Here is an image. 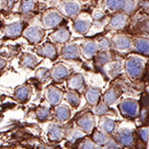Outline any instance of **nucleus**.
<instances>
[{"label": "nucleus", "mask_w": 149, "mask_h": 149, "mask_svg": "<svg viewBox=\"0 0 149 149\" xmlns=\"http://www.w3.org/2000/svg\"><path fill=\"white\" fill-rule=\"evenodd\" d=\"M32 95V88L28 85L18 86L14 91V97L19 102H27Z\"/></svg>", "instance_id": "obj_12"}, {"label": "nucleus", "mask_w": 149, "mask_h": 149, "mask_svg": "<svg viewBox=\"0 0 149 149\" xmlns=\"http://www.w3.org/2000/svg\"><path fill=\"white\" fill-rule=\"evenodd\" d=\"M115 125H116V122L113 119H110V118H104V120L102 122V128L105 133H111V132H113Z\"/></svg>", "instance_id": "obj_28"}, {"label": "nucleus", "mask_w": 149, "mask_h": 149, "mask_svg": "<svg viewBox=\"0 0 149 149\" xmlns=\"http://www.w3.org/2000/svg\"><path fill=\"white\" fill-rule=\"evenodd\" d=\"M114 46L118 49H126L129 47V41L125 37H116L113 40Z\"/></svg>", "instance_id": "obj_29"}, {"label": "nucleus", "mask_w": 149, "mask_h": 149, "mask_svg": "<svg viewBox=\"0 0 149 149\" xmlns=\"http://www.w3.org/2000/svg\"><path fill=\"white\" fill-rule=\"evenodd\" d=\"M49 38L53 44H65L69 42L71 38V33L67 27H60L56 31H54L49 36Z\"/></svg>", "instance_id": "obj_9"}, {"label": "nucleus", "mask_w": 149, "mask_h": 149, "mask_svg": "<svg viewBox=\"0 0 149 149\" xmlns=\"http://www.w3.org/2000/svg\"><path fill=\"white\" fill-rule=\"evenodd\" d=\"M119 109L123 116L134 118L138 114V105L132 100H125L119 104Z\"/></svg>", "instance_id": "obj_5"}, {"label": "nucleus", "mask_w": 149, "mask_h": 149, "mask_svg": "<svg viewBox=\"0 0 149 149\" xmlns=\"http://www.w3.org/2000/svg\"><path fill=\"white\" fill-rule=\"evenodd\" d=\"M55 118L59 122L67 121L71 116V110L66 105H59L55 109Z\"/></svg>", "instance_id": "obj_21"}, {"label": "nucleus", "mask_w": 149, "mask_h": 149, "mask_svg": "<svg viewBox=\"0 0 149 149\" xmlns=\"http://www.w3.org/2000/svg\"><path fill=\"white\" fill-rule=\"evenodd\" d=\"M35 78L39 81H46L50 78V71L46 68H38L35 72Z\"/></svg>", "instance_id": "obj_26"}, {"label": "nucleus", "mask_w": 149, "mask_h": 149, "mask_svg": "<svg viewBox=\"0 0 149 149\" xmlns=\"http://www.w3.org/2000/svg\"><path fill=\"white\" fill-rule=\"evenodd\" d=\"M63 16L66 17H76L81 11V5L73 0H63L60 3V7L58 9Z\"/></svg>", "instance_id": "obj_4"}, {"label": "nucleus", "mask_w": 149, "mask_h": 149, "mask_svg": "<svg viewBox=\"0 0 149 149\" xmlns=\"http://www.w3.org/2000/svg\"><path fill=\"white\" fill-rule=\"evenodd\" d=\"M40 22L41 26L45 30H52V29L60 27L63 22H65V19L58 9L49 8L41 14Z\"/></svg>", "instance_id": "obj_1"}, {"label": "nucleus", "mask_w": 149, "mask_h": 149, "mask_svg": "<svg viewBox=\"0 0 149 149\" xmlns=\"http://www.w3.org/2000/svg\"><path fill=\"white\" fill-rule=\"evenodd\" d=\"M48 132V136L49 139L52 141H60L65 135V130L62 126H60L59 124H50L48 126L47 129Z\"/></svg>", "instance_id": "obj_15"}, {"label": "nucleus", "mask_w": 149, "mask_h": 149, "mask_svg": "<svg viewBox=\"0 0 149 149\" xmlns=\"http://www.w3.org/2000/svg\"><path fill=\"white\" fill-rule=\"evenodd\" d=\"M45 95H46V100L48 102L52 105V107H57L62 102V98L64 97V93L62 90L54 86H51L47 88L46 92H45Z\"/></svg>", "instance_id": "obj_7"}, {"label": "nucleus", "mask_w": 149, "mask_h": 149, "mask_svg": "<svg viewBox=\"0 0 149 149\" xmlns=\"http://www.w3.org/2000/svg\"><path fill=\"white\" fill-rule=\"evenodd\" d=\"M26 26L27 22L24 20L12 21L10 23H7L3 28L4 37L7 39H17L22 36Z\"/></svg>", "instance_id": "obj_3"}, {"label": "nucleus", "mask_w": 149, "mask_h": 149, "mask_svg": "<svg viewBox=\"0 0 149 149\" xmlns=\"http://www.w3.org/2000/svg\"><path fill=\"white\" fill-rule=\"evenodd\" d=\"M36 53H37L38 56L47 58V59L50 60H55L58 56L57 47L52 42H46L39 46L36 50Z\"/></svg>", "instance_id": "obj_6"}, {"label": "nucleus", "mask_w": 149, "mask_h": 149, "mask_svg": "<svg viewBox=\"0 0 149 149\" xmlns=\"http://www.w3.org/2000/svg\"><path fill=\"white\" fill-rule=\"evenodd\" d=\"M123 0H105V6L110 10H116L122 5Z\"/></svg>", "instance_id": "obj_33"}, {"label": "nucleus", "mask_w": 149, "mask_h": 149, "mask_svg": "<svg viewBox=\"0 0 149 149\" xmlns=\"http://www.w3.org/2000/svg\"><path fill=\"white\" fill-rule=\"evenodd\" d=\"M138 134L140 136L141 140L144 141V142H147L148 137H149V133H148V129L147 128H141L139 129Z\"/></svg>", "instance_id": "obj_36"}, {"label": "nucleus", "mask_w": 149, "mask_h": 149, "mask_svg": "<svg viewBox=\"0 0 149 149\" xmlns=\"http://www.w3.org/2000/svg\"><path fill=\"white\" fill-rule=\"evenodd\" d=\"M109 61H110V56L105 52L100 53V54L97 56V58H95V62H97V64L100 65V66H103V65L107 64Z\"/></svg>", "instance_id": "obj_32"}, {"label": "nucleus", "mask_w": 149, "mask_h": 149, "mask_svg": "<svg viewBox=\"0 0 149 149\" xmlns=\"http://www.w3.org/2000/svg\"><path fill=\"white\" fill-rule=\"evenodd\" d=\"M97 44L93 41H86L83 45V54L86 59H92L97 52Z\"/></svg>", "instance_id": "obj_22"}, {"label": "nucleus", "mask_w": 149, "mask_h": 149, "mask_svg": "<svg viewBox=\"0 0 149 149\" xmlns=\"http://www.w3.org/2000/svg\"><path fill=\"white\" fill-rule=\"evenodd\" d=\"M105 149H119V145L113 139H109L105 144Z\"/></svg>", "instance_id": "obj_37"}, {"label": "nucleus", "mask_w": 149, "mask_h": 149, "mask_svg": "<svg viewBox=\"0 0 149 149\" xmlns=\"http://www.w3.org/2000/svg\"><path fill=\"white\" fill-rule=\"evenodd\" d=\"M93 141H95V142L97 143V145H100V146L105 145L107 142V140H109L107 136L105 135L103 132H100V131H97V130L93 132Z\"/></svg>", "instance_id": "obj_27"}, {"label": "nucleus", "mask_w": 149, "mask_h": 149, "mask_svg": "<svg viewBox=\"0 0 149 149\" xmlns=\"http://www.w3.org/2000/svg\"><path fill=\"white\" fill-rule=\"evenodd\" d=\"M79 127L86 133H91L95 125V117L92 113H86L84 115H81L80 118L77 121Z\"/></svg>", "instance_id": "obj_10"}, {"label": "nucleus", "mask_w": 149, "mask_h": 149, "mask_svg": "<svg viewBox=\"0 0 149 149\" xmlns=\"http://www.w3.org/2000/svg\"><path fill=\"white\" fill-rule=\"evenodd\" d=\"M85 79L80 74L71 76L68 80V86L72 91H81L85 88Z\"/></svg>", "instance_id": "obj_17"}, {"label": "nucleus", "mask_w": 149, "mask_h": 149, "mask_svg": "<svg viewBox=\"0 0 149 149\" xmlns=\"http://www.w3.org/2000/svg\"><path fill=\"white\" fill-rule=\"evenodd\" d=\"M95 149H103V148H102V147H95Z\"/></svg>", "instance_id": "obj_42"}, {"label": "nucleus", "mask_w": 149, "mask_h": 149, "mask_svg": "<svg viewBox=\"0 0 149 149\" xmlns=\"http://www.w3.org/2000/svg\"><path fill=\"white\" fill-rule=\"evenodd\" d=\"M51 1H54V2H59V1H61V0H51Z\"/></svg>", "instance_id": "obj_41"}, {"label": "nucleus", "mask_w": 149, "mask_h": 149, "mask_svg": "<svg viewBox=\"0 0 149 149\" xmlns=\"http://www.w3.org/2000/svg\"><path fill=\"white\" fill-rule=\"evenodd\" d=\"M109 46H110V44H109V40H107V39L100 40V43L97 44L98 49L102 50V51H105V50H107V49L109 48Z\"/></svg>", "instance_id": "obj_38"}, {"label": "nucleus", "mask_w": 149, "mask_h": 149, "mask_svg": "<svg viewBox=\"0 0 149 149\" xmlns=\"http://www.w3.org/2000/svg\"><path fill=\"white\" fill-rule=\"evenodd\" d=\"M70 140L72 141V142H74L76 140H78V139L81 138L84 136V134L81 133L80 130H78V129H74L73 131L70 132Z\"/></svg>", "instance_id": "obj_35"}, {"label": "nucleus", "mask_w": 149, "mask_h": 149, "mask_svg": "<svg viewBox=\"0 0 149 149\" xmlns=\"http://www.w3.org/2000/svg\"><path fill=\"white\" fill-rule=\"evenodd\" d=\"M71 74V70L64 64H57L50 71V78L55 81H62L67 79Z\"/></svg>", "instance_id": "obj_8"}, {"label": "nucleus", "mask_w": 149, "mask_h": 149, "mask_svg": "<svg viewBox=\"0 0 149 149\" xmlns=\"http://www.w3.org/2000/svg\"><path fill=\"white\" fill-rule=\"evenodd\" d=\"M126 71L131 77H137L142 71V64L141 61L137 58L130 59L126 64Z\"/></svg>", "instance_id": "obj_18"}, {"label": "nucleus", "mask_w": 149, "mask_h": 149, "mask_svg": "<svg viewBox=\"0 0 149 149\" xmlns=\"http://www.w3.org/2000/svg\"><path fill=\"white\" fill-rule=\"evenodd\" d=\"M37 8V0H20L18 3V13L22 16L32 15Z\"/></svg>", "instance_id": "obj_11"}, {"label": "nucleus", "mask_w": 149, "mask_h": 149, "mask_svg": "<svg viewBox=\"0 0 149 149\" xmlns=\"http://www.w3.org/2000/svg\"><path fill=\"white\" fill-rule=\"evenodd\" d=\"M110 111L109 105L107 104V103H98V104L97 105V107H95V109H93V113L97 114V115H104L107 113H109V112Z\"/></svg>", "instance_id": "obj_30"}, {"label": "nucleus", "mask_w": 149, "mask_h": 149, "mask_svg": "<svg viewBox=\"0 0 149 149\" xmlns=\"http://www.w3.org/2000/svg\"><path fill=\"white\" fill-rule=\"evenodd\" d=\"M100 95H102V92H100V90L98 88L91 86L86 92V98L91 105L97 104L100 100Z\"/></svg>", "instance_id": "obj_20"}, {"label": "nucleus", "mask_w": 149, "mask_h": 149, "mask_svg": "<svg viewBox=\"0 0 149 149\" xmlns=\"http://www.w3.org/2000/svg\"><path fill=\"white\" fill-rule=\"evenodd\" d=\"M117 139H118L119 143L122 144L123 146H125V147H130L134 142L133 134L128 129H121V130H119L118 134H117Z\"/></svg>", "instance_id": "obj_19"}, {"label": "nucleus", "mask_w": 149, "mask_h": 149, "mask_svg": "<svg viewBox=\"0 0 149 149\" xmlns=\"http://www.w3.org/2000/svg\"><path fill=\"white\" fill-rule=\"evenodd\" d=\"M7 66V62L5 59L0 57V72H2L4 70V68Z\"/></svg>", "instance_id": "obj_40"}, {"label": "nucleus", "mask_w": 149, "mask_h": 149, "mask_svg": "<svg viewBox=\"0 0 149 149\" xmlns=\"http://www.w3.org/2000/svg\"><path fill=\"white\" fill-rule=\"evenodd\" d=\"M118 97H119L118 93L115 90H113V88H110V90H109L105 93L104 97H103L104 103H107V104H113L118 100Z\"/></svg>", "instance_id": "obj_25"}, {"label": "nucleus", "mask_w": 149, "mask_h": 149, "mask_svg": "<svg viewBox=\"0 0 149 149\" xmlns=\"http://www.w3.org/2000/svg\"><path fill=\"white\" fill-rule=\"evenodd\" d=\"M124 25V21H123V17L122 16H115L111 19L110 21V26L113 28H121L122 26Z\"/></svg>", "instance_id": "obj_34"}, {"label": "nucleus", "mask_w": 149, "mask_h": 149, "mask_svg": "<svg viewBox=\"0 0 149 149\" xmlns=\"http://www.w3.org/2000/svg\"><path fill=\"white\" fill-rule=\"evenodd\" d=\"M39 65V60L31 53H25L20 60V66L24 69H35Z\"/></svg>", "instance_id": "obj_16"}, {"label": "nucleus", "mask_w": 149, "mask_h": 149, "mask_svg": "<svg viewBox=\"0 0 149 149\" xmlns=\"http://www.w3.org/2000/svg\"><path fill=\"white\" fill-rule=\"evenodd\" d=\"M92 26V19L91 17H78L74 20V30L76 31L77 33L79 34H86V32L88 31V29L91 28Z\"/></svg>", "instance_id": "obj_13"}, {"label": "nucleus", "mask_w": 149, "mask_h": 149, "mask_svg": "<svg viewBox=\"0 0 149 149\" xmlns=\"http://www.w3.org/2000/svg\"><path fill=\"white\" fill-rule=\"evenodd\" d=\"M36 117L41 122H44L47 120H50L52 118V112L48 107H39L36 110Z\"/></svg>", "instance_id": "obj_23"}, {"label": "nucleus", "mask_w": 149, "mask_h": 149, "mask_svg": "<svg viewBox=\"0 0 149 149\" xmlns=\"http://www.w3.org/2000/svg\"><path fill=\"white\" fill-rule=\"evenodd\" d=\"M22 37L31 45H39L45 38V29L40 24H30L24 29Z\"/></svg>", "instance_id": "obj_2"}, {"label": "nucleus", "mask_w": 149, "mask_h": 149, "mask_svg": "<svg viewBox=\"0 0 149 149\" xmlns=\"http://www.w3.org/2000/svg\"><path fill=\"white\" fill-rule=\"evenodd\" d=\"M66 100L73 107H78L81 103V97L76 91H71L67 93Z\"/></svg>", "instance_id": "obj_24"}, {"label": "nucleus", "mask_w": 149, "mask_h": 149, "mask_svg": "<svg viewBox=\"0 0 149 149\" xmlns=\"http://www.w3.org/2000/svg\"><path fill=\"white\" fill-rule=\"evenodd\" d=\"M136 50L139 53H142L144 55L149 54V42L146 40H141L136 43Z\"/></svg>", "instance_id": "obj_31"}, {"label": "nucleus", "mask_w": 149, "mask_h": 149, "mask_svg": "<svg viewBox=\"0 0 149 149\" xmlns=\"http://www.w3.org/2000/svg\"><path fill=\"white\" fill-rule=\"evenodd\" d=\"M62 57L65 60H79L81 57L80 47L76 44L68 45L62 50Z\"/></svg>", "instance_id": "obj_14"}, {"label": "nucleus", "mask_w": 149, "mask_h": 149, "mask_svg": "<svg viewBox=\"0 0 149 149\" xmlns=\"http://www.w3.org/2000/svg\"><path fill=\"white\" fill-rule=\"evenodd\" d=\"M81 149H95V143L93 141H91L90 139H86V140L84 141L81 145Z\"/></svg>", "instance_id": "obj_39"}]
</instances>
